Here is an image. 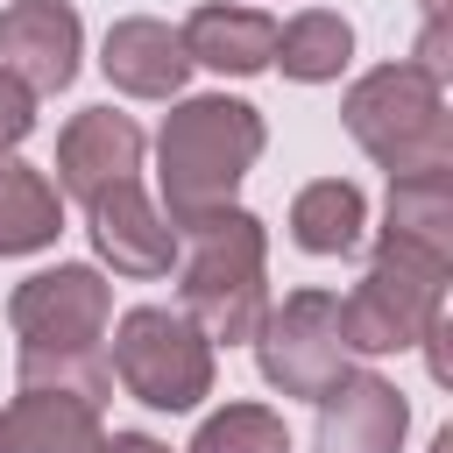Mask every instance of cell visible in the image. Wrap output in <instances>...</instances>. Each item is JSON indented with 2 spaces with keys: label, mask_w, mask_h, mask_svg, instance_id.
Instances as JSON below:
<instances>
[{
  "label": "cell",
  "mask_w": 453,
  "mask_h": 453,
  "mask_svg": "<svg viewBox=\"0 0 453 453\" xmlns=\"http://www.w3.org/2000/svg\"><path fill=\"white\" fill-rule=\"evenodd\" d=\"M120 368H127V382H134L149 403H163V411H184V403L205 389V354L191 347V333H184L170 311H134V319H127Z\"/></svg>",
  "instance_id": "cell-2"
},
{
  "label": "cell",
  "mask_w": 453,
  "mask_h": 453,
  "mask_svg": "<svg viewBox=\"0 0 453 453\" xmlns=\"http://www.w3.org/2000/svg\"><path fill=\"white\" fill-rule=\"evenodd\" d=\"M21 127H28V99H21V92H7V85H0V142H14V134H21Z\"/></svg>",
  "instance_id": "cell-10"
},
{
  "label": "cell",
  "mask_w": 453,
  "mask_h": 453,
  "mask_svg": "<svg viewBox=\"0 0 453 453\" xmlns=\"http://www.w3.org/2000/svg\"><path fill=\"white\" fill-rule=\"evenodd\" d=\"M191 42L205 50V64H219V71H255V64H269V50H276V28L262 21V14H198L191 21Z\"/></svg>",
  "instance_id": "cell-6"
},
{
  "label": "cell",
  "mask_w": 453,
  "mask_h": 453,
  "mask_svg": "<svg viewBox=\"0 0 453 453\" xmlns=\"http://www.w3.org/2000/svg\"><path fill=\"white\" fill-rule=\"evenodd\" d=\"M354 226H361V198H354L347 184L311 191L304 212H297V241H304V248H354Z\"/></svg>",
  "instance_id": "cell-8"
},
{
  "label": "cell",
  "mask_w": 453,
  "mask_h": 453,
  "mask_svg": "<svg viewBox=\"0 0 453 453\" xmlns=\"http://www.w3.org/2000/svg\"><path fill=\"white\" fill-rule=\"evenodd\" d=\"M57 234V205L21 163H0V248H35Z\"/></svg>",
  "instance_id": "cell-7"
},
{
  "label": "cell",
  "mask_w": 453,
  "mask_h": 453,
  "mask_svg": "<svg viewBox=\"0 0 453 453\" xmlns=\"http://www.w3.org/2000/svg\"><path fill=\"white\" fill-rule=\"evenodd\" d=\"M71 50H78V21L50 0H28L21 14L0 21V57L28 71V85H64L71 78Z\"/></svg>",
  "instance_id": "cell-3"
},
{
  "label": "cell",
  "mask_w": 453,
  "mask_h": 453,
  "mask_svg": "<svg viewBox=\"0 0 453 453\" xmlns=\"http://www.w3.org/2000/svg\"><path fill=\"white\" fill-rule=\"evenodd\" d=\"M290 50H297V57H283V64H290V71H304V78H319V71H333V64H340L347 28H333V21H304V28L290 35Z\"/></svg>",
  "instance_id": "cell-9"
},
{
  "label": "cell",
  "mask_w": 453,
  "mask_h": 453,
  "mask_svg": "<svg viewBox=\"0 0 453 453\" xmlns=\"http://www.w3.org/2000/svg\"><path fill=\"white\" fill-rule=\"evenodd\" d=\"M255 149V120L248 106H226V99H198L184 106V120L163 134V177L177 191V205H198L219 177H234V163Z\"/></svg>",
  "instance_id": "cell-1"
},
{
  "label": "cell",
  "mask_w": 453,
  "mask_h": 453,
  "mask_svg": "<svg viewBox=\"0 0 453 453\" xmlns=\"http://www.w3.org/2000/svg\"><path fill=\"white\" fill-rule=\"evenodd\" d=\"M396 425H403L396 396L375 389V382H361V389H347L340 411H326V453H382Z\"/></svg>",
  "instance_id": "cell-4"
},
{
  "label": "cell",
  "mask_w": 453,
  "mask_h": 453,
  "mask_svg": "<svg viewBox=\"0 0 453 453\" xmlns=\"http://www.w3.org/2000/svg\"><path fill=\"white\" fill-rule=\"evenodd\" d=\"M85 446H92V418L85 411H64L50 396L21 403L0 425V453H85Z\"/></svg>",
  "instance_id": "cell-5"
}]
</instances>
